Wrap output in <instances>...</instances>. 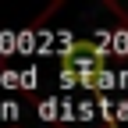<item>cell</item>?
I'll use <instances>...</instances> for the list:
<instances>
[{
  "label": "cell",
  "instance_id": "1",
  "mask_svg": "<svg viewBox=\"0 0 128 128\" xmlns=\"http://www.w3.org/2000/svg\"><path fill=\"white\" fill-rule=\"evenodd\" d=\"M60 75H64V82L96 89L103 82V50L92 39H78L71 50L60 57Z\"/></svg>",
  "mask_w": 128,
  "mask_h": 128
}]
</instances>
